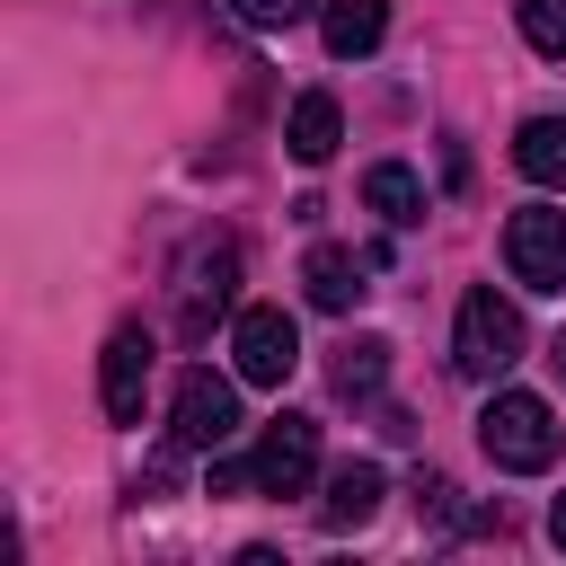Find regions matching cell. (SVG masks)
<instances>
[{
    "label": "cell",
    "instance_id": "cell-16",
    "mask_svg": "<svg viewBox=\"0 0 566 566\" xmlns=\"http://www.w3.org/2000/svg\"><path fill=\"white\" fill-rule=\"evenodd\" d=\"M522 35H531V53L566 62V0H522Z\"/></svg>",
    "mask_w": 566,
    "mask_h": 566
},
{
    "label": "cell",
    "instance_id": "cell-18",
    "mask_svg": "<svg viewBox=\"0 0 566 566\" xmlns=\"http://www.w3.org/2000/svg\"><path fill=\"white\" fill-rule=\"evenodd\" d=\"M548 539H557V548H566V495H557V504H548Z\"/></svg>",
    "mask_w": 566,
    "mask_h": 566
},
{
    "label": "cell",
    "instance_id": "cell-9",
    "mask_svg": "<svg viewBox=\"0 0 566 566\" xmlns=\"http://www.w3.org/2000/svg\"><path fill=\"white\" fill-rule=\"evenodd\" d=\"M336 142H345V115H336V97H327V88H310V97H292V124H283V150H292L301 168H318V159H336Z\"/></svg>",
    "mask_w": 566,
    "mask_h": 566
},
{
    "label": "cell",
    "instance_id": "cell-3",
    "mask_svg": "<svg viewBox=\"0 0 566 566\" xmlns=\"http://www.w3.org/2000/svg\"><path fill=\"white\" fill-rule=\"evenodd\" d=\"M504 265H513L522 292H566V212L522 203V212L504 221Z\"/></svg>",
    "mask_w": 566,
    "mask_h": 566
},
{
    "label": "cell",
    "instance_id": "cell-17",
    "mask_svg": "<svg viewBox=\"0 0 566 566\" xmlns=\"http://www.w3.org/2000/svg\"><path fill=\"white\" fill-rule=\"evenodd\" d=\"M230 9H239L248 27H292V18L310 9V0H230Z\"/></svg>",
    "mask_w": 566,
    "mask_h": 566
},
{
    "label": "cell",
    "instance_id": "cell-4",
    "mask_svg": "<svg viewBox=\"0 0 566 566\" xmlns=\"http://www.w3.org/2000/svg\"><path fill=\"white\" fill-rule=\"evenodd\" d=\"M239 433V389L221 371H186L177 380V407H168V442L177 451H221Z\"/></svg>",
    "mask_w": 566,
    "mask_h": 566
},
{
    "label": "cell",
    "instance_id": "cell-6",
    "mask_svg": "<svg viewBox=\"0 0 566 566\" xmlns=\"http://www.w3.org/2000/svg\"><path fill=\"white\" fill-rule=\"evenodd\" d=\"M310 469H318V424H310V416H274V424H265V442L248 451L256 495H301V486H310Z\"/></svg>",
    "mask_w": 566,
    "mask_h": 566
},
{
    "label": "cell",
    "instance_id": "cell-8",
    "mask_svg": "<svg viewBox=\"0 0 566 566\" xmlns=\"http://www.w3.org/2000/svg\"><path fill=\"white\" fill-rule=\"evenodd\" d=\"M230 283H239V239L221 230V239H203L195 256H186V283H177V310H186V336H203L221 310H230Z\"/></svg>",
    "mask_w": 566,
    "mask_h": 566
},
{
    "label": "cell",
    "instance_id": "cell-1",
    "mask_svg": "<svg viewBox=\"0 0 566 566\" xmlns=\"http://www.w3.org/2000/svg\"><path fill=\"white\" fill-rule=\"evenodd\" d=\"M451 363H460V380H504L513 363H522V310L504 301V292H469L460 301V327H451Z\"/></svg>",
    "mask_w": 566,
    "mask_h": 566
},
{
    "label": "cell",
    "instance_id": "cell-12",
    "mask_svg": "<svg viewBox=\"0 0 566 566\" xmlns=\"http://www.w3.org/2000/svg\"><path fill=\"white\" fill-rule=\"evenodd\" d=\"M318 35H327V53H336V62H363V53L389 35V0H327Z\"/></svg>",
    "mask_w": 566,
    "mask_h": 566
},
{
    "label": "cell",
    "instance_id": "cell-5",
    "mask_svg": "<svg viewBox=\"0 0 566 566\" xmlns=\"http://www.w3.org/2000/svg\"><path fill=\"white\" fill-rule=\"evenodd\" d=\"M230 354H239V380L283 389V380H292V363H301V327H292V310H239Z\"/></svg>",
    "mask_w": 566,
    "mask_h": 566
},
{
    "label": "cell",
    "instance_id": "cell-14",
    "mask_svg": "<svg viewBox=\"0 0 566 566\" xmlns=\"http://www.w3.org/2000/svg\"><path fill=\"white\" fill-rule=\"evenodd\" d=\"M363 203L389 221V230H407V221H424V186H416V168H398V159H380V168H363Z\"/></svg>",
    "mask_w": 566,
    "mask_h": 566
},
{
    "label": "cell",
    "instance_id": "cell-11",
    "mask_svg": "<svg viewBox=\"0 0 566 566\" xmlns=\"http://www.w3.org/2000/svg\"><path fill=\"white\" fill-rule=\"evenodd\" d=\"M363 265H371V256H354V248H310V265H301L310 310H354V301H363Z\"/></svg>",
    "mask_w": 566,
    "mask_h": 566
},
{
    "label": "cell",
    "instance_id": "cell-13",
    "mask_svg": "<svg viewBox=\"0 0 566 566\" xmlns=\"http://www.w3.org/2000/svg\"><path fill=\"white\" fill-rule=\"evenodd\" d=\"M513 168H522L531 186H566V115H531V124L513 133Z\"/></svg>",
    "mask_w": 566,
    "mask_h": 566
},
{
    "label": "cell",
    "instance_id": "cell-19",
    "mask_svg": "<svg viewBox=\"0 0 566 566\" xmlns=\"http://www.w3.org/2000/svg\"><path fill=\"white\" fill-rule=\"evenodd\" d=\"M548 363H557V371H566V327H557V345H548Z\"/></svg>",
    "mask_w": 566,
    "mask_h": 566
},
{
    "label": "cell",
    "instance_id": "cell-15",
    "mask_svg": "<svg viewBox=\"0 0 566 566\" xmlns=\"http://www.w3.org/2000/svg\"><path fill=\"white\" fill-rule=\"evenodd\" d=\"M380 371H389V345H380V336L336 345V398H371V389H380Z\"/></svg>",
    "mask_w": 566,
    "mask_h": 566
},
{
    "label": "cell",
    "instance_id": "cell-10",
    "mask_svg": "<svg viewBox=\"0 0 566 566\" xmlns=\"http://www.w3.org/2000/svg\"><path fill=\"white\" fill-rule=\"evenodd\" d=\"M380 495H389L380 469H371V460H345V469L327 478V495H318V522H327V531H363V522L380 513Z\"/></svg>",
    "mask_w": 566,
    "mask_h": 566
},
{
    "label": "cell",
    "instance_id": "cell-2",
    "mask_svg": "<svg viewBox=\"0 0 566 566\" xmlns=\"http://www.w3.org/2000/svg\"><path fill=\"white\" fill-rule=\"evenodd\" d=\"M478 442H486V460L495 469H548L557 460V416H548V398H531V389H495L486 398V416H478Z\"/></svg>",
    "mask_w": 566,
    "mask_h": 566
},
{
    "label": "cell",
    "instance_id": "cell-7",
    "mask_svg": "<svg viewBox=\"0 0 566 566\" xmlns=\"http://www.w3.org/2000/svg\"><path fill=\"white\" fill-rule=\"evenodd\" d=\"M150 327L142 318H124L115 336H106V363H97V398H106V416L115 424H142V389H150Z\"/></svg>",
    "mask_w": 566,
    "mask_h": 566
}]
</instances>
